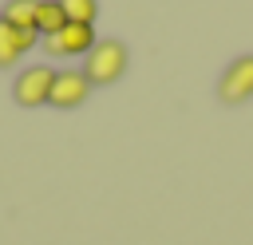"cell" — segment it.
Returning a JSON list of instances; mask_svg holds the SVG:
<instances>
[{
	"instance_id": "1",
	"label": "cell",
	"mask_w": 253,
	"mask_h": 245,
	"mask_svg": "<svg viewBox=\"0 0 253 245\" xmlns=\"http://www.w3.org/2000/svg\"><path fill=\"white\" fill-rule=\"evenodd\" d=\"M126 71V43L123 40H95V47L87 51V63H83V75L91 87H107L115 79H123Z\"/></svg>"
},
{
	"instance_id": "2",
	"label": "cell",
	"mask_w": 253,
	"mask_h": 245,
	"mask_svg": "<svg viewBox=\"0 0 253 245\" xmlns=\"http://www.w3.org/2000/svg\"><path fill=\"white\" fill-rule=\"evenodd\" d=\"M51 83H55V71L47 63H36V67H24L12 83V95L20 107H43L51 99Z\"/></svg>"
},
{
	"instance_id": "3",
	"label": "cell",
	"mask_w": 253,
	"mask_h": 245,
	"mask_svg": "<svg viewBox=\"0 0 253 245\" xmlns=\"http://www.w3.org/2000/svg\"><path fill=\"white\" fill-rule=\"evenodd\" d=\"M217 95H221V103H229V107L253 95V55H241V59H233V63L225 67Z\"/></svg>"
},
{
	"instance_id": "4",
	"label": "cell",
	"mask_w": 253,
	"mask_h": 245,
	"mask_svg": "<svg viewBox=\"0 0 253 245\" xmlns=\"http://www.w3.org/2000/svg\"><path fill=\"white\" fill-rule=\"evenodd\" d=\"M43 47H47V55H87L95 47V28L91 24H67L59 36H47Z\"/></svg>"
},
{
	"instance_id": "5",
	"label": "cell",
	"mask_w": 253,
	"mask_h": 245,
	"mask_svg": "<svg viewBox=\"0 0 253 245\" xmlns=\"http://www.w3.org/2000/svg\"><path fill=\"white\" fill-rule=\"evenodd\" d=\"M91 95V83H87V75L83 71H55V83H51V107H59V111H71V107H79L83 99Z\"/></svg>"
},
{
	"instance_id": "6",
	"label": "cell",
	"mask_w": 253,
	"mask_h": 245,
	"mask_svg": "<svg viewBox=\"0 0 253 245\" xmlns=\"http://www.w3.org/2000/svg\"><path fill=\"white\" fill-rule=\"evenodd\" d=\"M63 28H67V16H63L59 0H40V8H36V32L40 36H59Z\"/></svg>"
},
{
	"instance_id": "7",
	"label": "cell",
	"mask_w": 253,
	"mask_h": 245,
	"mask_svg": "<svg viewBox=\"0 0 253 245\" xmlns=\"http://www.w3.org/2000/svg\"><path fill=\"white\" fill-rule=\"evenodd\" d=\"M36 8H40V0H8L0 20L12 24L16 32H32L36 28Z\"/></svg>"
},
{
	"instance_id": "8",
	"label": "cell",
	"mask_w": 253,
	"mask_h": 245,
	"mask_svg": "<svg viewBox=\"0 0 253 245\" xmlns=\"http://www.w3.org/2000/svg\"><path fill=\"white\" fill-rule=\"evenodd\" d=\"M20 55H24V47H20V32H16L12 24L0 20V67H12Z\"/></svg>"
},
{
	"instance_id": "9",
	"label": "cell",
	"mask_w": 253,
	"mask_h": 245,
	"mask_svg": "<svg viewBox=\"0 0 253 245\" xmlns=\"http://www.w3.org/2000/svg\"><path fill=\"white\" fill-rule=\"evenodd\" d=\"M59 8L67 16V24H95V16H99L95 0H59Z\"/></svg>"
}]
</instances>
